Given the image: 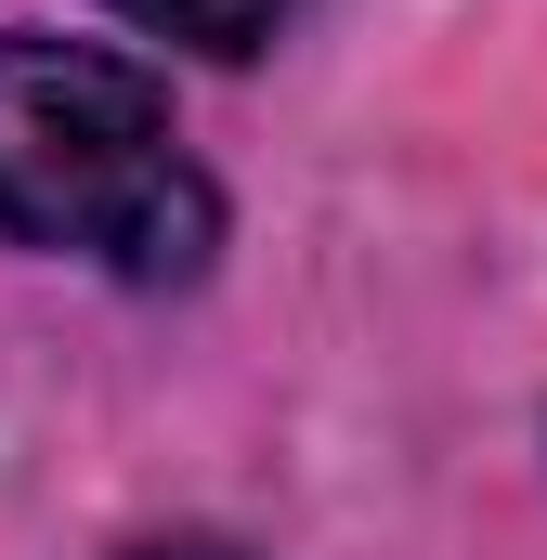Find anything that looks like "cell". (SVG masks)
Returning a JSON list of instances; mask_svg holds the SVG:
<instances>
[{
	"label": "cell",
	"instance_id": "obj_3",
	"mask_svg": "<svg viewBox=\"0 0 547 560\" xmlns=\"http://www.w3.org/2000/svg\"><path fill=\"white\" fill-rule=\"evenodd\" d=\"M131 560H248V548H235V535H143Z\"/></svg>",
	"mask_w": 547,
	"mask_h": 560
},
{
	"label": "cell",
	"instance_id": "obj_1",
	"mask_svg": "<svg viewBox=\"0 0 547 560\" xmlns=\"http://www.w3.org/2000/svg\"><path fill=\"white\" fill-rule=\"evenodd\" d=\"M0 235L170 287L222 248V196L170 143V92L131 52L0 26Z\"/></svg>",
	"mask_w": 547,
	"mask_h": 560
},
{
	"label": "cell",
	"instance_id": "obj_2",
	"mask_svg": "<svg viewBox=\"0 0 547 560\" xmlns=\"http://www.w3.org/2000/svg\"><path fill=\"white\" fill-rule=\"evenodd\" d=\"M143 39H170V52H209V66H248V52H274L287 39V13L300 0H118Z\"/></svg>",
	"mask_w": 547,
	"mask_h": 560
}]
</instances>
